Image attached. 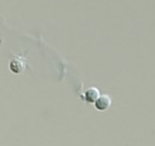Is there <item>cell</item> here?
Returning a JSON list of instances; mask_svg holds the SVG:
<instances>
[{"mask_svg": "<svg viewBox=\"0 0 155 146\" xmlns=\"http://www.w3.org/2000/svg\"><path fill=\"white\" fill-rule=\"evenodd\" d=\"M25 67H26V61H25L24 58H22V57H15L14 59L11 60V62H9V69L12 73H15V74H20V73H22L23 70H25Z\"/></svg>", "mask_w": 155, "mask_h": 146, "instance_id": "1", "label": "cell"}, {"mask_svg": "<svg viewBox=\"0 0 155 146\" xmlns=\"http://www.w3.org/2000/svg\"><path fill=\"white\" fill-rule=\"evenodd\" d=\"M95 108L99 111H106L111 106V99L107 95H104V97H99L98 99L94 103Z\"/></svg>", "mask_w": 155, "mask_h": 146, "instance_id": "2", "label": "cell"}, {"mask_svg": "<svg viewBox=\"0 0 155 146\" xmlns=\"http://www.w3.org/2000/svg\"><path fill=\"white\" fill-rule=\"evenodd\" d=\"M99 97V92L96 88H89L85 92V100L88 103H95V100Z\"/></svg>", "mask_w": 155, "mask_h": 146, "instance_id": "3", "label": "cell"}]
</instances>
